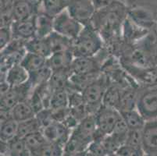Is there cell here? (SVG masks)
Wrapping results in <instances>:
<instances>
[{
	"mask_svg": "<svg viewBox=\"0 0 157 156\" xmlns=\"http://www.w3.org/2000/svg\"><path fill=\"white\" fill-rule=\"evenodd\" d=\"M136 108L146 121L157 119V84L143 86L138 89Z\"/></svg>",
	"mask_w": 157,
	"mask_h": 156,
	"instance_id": "5",
	"label": "cell"
},
{
	"mask_svg": "<svg viewBox=\"0 0 157 156\" xmlns=\"http://www.w3.org/2000/svg\"><path fill=\"white\" fill-rule=\"evenodd\" d=\"M52 74V70L46 65L43 68L30 74V78L28 81L31 84L33 89H35L38 86L48 83Z\"/></svg>",
	"mask_w": 157,
	"mask_h": 156,
	"instance_id": "32",
	"label": "cell"
},
{
	"mask_svg": "<svg viewBox=\"0 0 157 156\" xmlns=\"http://www.w3.org/2000/svg\"><path fill=\"white\" fill-rule=\"evenodd\" d=\"M39 10V2H32L27 0H14L13 14L14 21L32 19Z\"/></svg>",
	"mask_w": 157,
	"mask_h": 156,
	"instance_id": "15",
	"label": "cell"
},
{
	"mask_svg": "<svg viewBox=\"0 0 157 156\" xmlns=\"http://www.w3.org/2000/svg\"><path fill=\"white\" fill-rule=\"evenodd\" d=\"M67 10L71 17L84 26L91 24L96 11L91 0H71Z\"/></svg>",
	"mask_w": 157,
	"mask_h": 156,
	"instance_id": "9",
	"label": "cell"
},
{
	"mask_svg": "<svg viewBox=\"0 0 157 156\" xmlns=\"http://www.w3.org/2000/svg\"><path fill=\"white\" fill-rule=\"evenodd\" d=\"M8 154L12 156H28L31 155L24 138L20 137H14L11 141H7Z\"/></svg>",
	"mask_w": 157,
	"mask_h": 156,
	"instance_id": "31",
	"label": "cell"
},
{
	"mask_svg": "<svg viewBox=\"0 0 157 156\" xmlns=\"http://www.w3.org/2000/svg\"><path fill=\"white\" fill-rule=\"evenodd\" d=\"M18 134V122L11 116L10 112H1V130L0 140L10 141Z\"/></svg>",
	"mask_w": 157,
	"mask_h": 156,
	"instance_id": "18",
	"label": "cell"
},
{
	"mask_svg": "<svg viewBox=\"0 0 157 156\" xmlns=\"http://www.w3.org/2000/svg\"><path fill=\"white\" fill-rule=\"evenodd\" d=\"M150 31L138 25L128 16L123 24V41L128 45H134L143 39Z\"/></svg>",
	"mask_w": 157,
	"mask_h": 156,
	"instance_id": "13",
	"label": "cell"
},
{
	"mask_svg": "<svg viewBox=\"0 0 157 156\" xmlns=\"http://www.w3.org/2000/svg\"><path fill=\"white\" fill-rule=\"evenodd\" d=\"M104 41L100 34L92 24L84 26L78 36L73 41L72 51L75 57H92L103 48Z\"/></svg>",
	"mask_w": 157,
	"mask_h": 156,
	"instance_id": "2",
	"label": "cell"
},
{
	"mask_svg": "<svg viewBox=\"0 0 157 156\" xmlns=\"http://www.w3.org/2000/svg\"><path fill=\"white\" fill-rule=\"evenodd\" d=\"M47 38L50 44L52 53L57 52V51H67V50H71L72 48L74 40L63 36L56 31H52L47 37Z\"/></svg>",
	"mask_w": 157,
	"mask_h": 156,
	"instance_id": "26",
	"label": "cell"
},
{
	"mask_svg": "<svg viewBox=\"0 0 157 156\" xmlns=\"http://www.w3.org/2000/svg\"><path fill=\"white\" fill-rule=\"evenodd\" d=\"M128 16L136 24L152 31L157 17V0H127Z\"/></svg>",
	"mask_w": 157,
	"mask_h": 156,
	"instance_id": "3",
	"label": "cell"
},
{
	"mask_svg": "<svg viewBox=\"0 0 157 156\" xmlns=\"http://www.w3.org/2000/svg\"><path fill=\"white\" fill-rule=\"evenodd\" d=\"M142 148L145 155L157 156V119L146 121L142 128Z\"/></svg>",
	"mask_w": 157,
	"mask_h": 156,
	"instance_id": "12",
	"label": "cell"
},
{
	"mask_svg": "<svg viewBox=\"0 0 157 156\" xmlns=\"http://www.w3.org/2000/svg\"><path fill=\"white\" fill-rule=\"evenodd\" d=\"M125 144L143 151V148H142V129L129 130L128 135H127Z\"/></svg>",
	"mask_w": 157,
	"mask_h": 156,
	"instance_id": "35",
	"label": "cell"
},
{
	"mask_svg": "<svg viewBox=\"0 0 157 156\" xmlns=\"http://www.w3.org/2000/svg\"><path fill=\"white\" fill-rule=\"evenodd\" d=\"M33 90L29 81L17 87H11L1 94V112H10L18 103L28 100Z\"/></svg>",
	"mask_w": 157,
	"mask_h": 156,
	"instance_id": "7",
	"label": "cell"
},
{
	"mask_svg": "<svg viewBox=\"0 0 157 156\" xmlns=\"http://www.w3.org/2000/svg\"><path fill=\"white\" fill-rule=\"evenodd\" d=\"M88 148V146L87 144L71 135L64 145L63 155H85Z\"/></svg>",
	"mask_w": 157,
	"mask_h": 156,
	"instance_id": "28",
	"label": "cell"
},
{
	"mask_svg": "<svg viewBox=\"0 0 157 156\" xmlns=\"http://www.w3.org/2000/svg\"><path fill=\"white\" fill-rule=\"evenodd\" d=\"M53 20L54 17L52 16L48 15L42 10H38L35 17L36 37L46 38L54 31Z\"/></svg>",
	"mask_w": 157,
	"mask_h": 156,
	"instance_id": "20",
	"label": "cell"
},
{
	"mask_svg": "<svg viewBox=\"0 0 157 156\" xmlns=\"http://www.w3.org/2000/svg\"><path fill=\"white\" fill-rule=\"evenodd\" d=\"M115 155L121 156H142L145 155V153L142 150L134 148L132 146L124 144L118 149Z\"/></svg>",
	"mask_w": 157,
	"mask_h": 156,
	"instance_id": "38",
	"label": "cell"
},
{
	"mask_svg": "<svg viewBox=\"0 0 157 156\" xmlns=\"http://www.w3.org/2000/svg\"><path fill=\"white\" fill-rule=\"evenodd\" d=\"M10 87H17L28 82L30 74L21 63L12 66L6 74H1Z\"/></svg>",
	"mask_w": 157,
	"mask_h": 156,
	"instance_id": "19",
	"label": "cell"
},
{
	"mask_svg": "<svg viewBox=\"0 0 157 156\" xmlns=\"http://www.w3.org/2000/svg\"><path fill=\"white\" fill-rule=\"evenodd\" d=\"M121 116L124 119L130 130L134 129H142L145 126L146 120L141 115L136 108L128 111L121 112Z\"/></svg>",
	"mask_w": 157,
	"mask_h": 156,
	"instance_id": "29",
	"label": "cell"
},
{
	"mask_svg": "<svg viewBox=\"0 0 157 156\" xmlns=\"http://www.w3.org/2000/svg\"><path fill=\"white\" fill-rule=\"evenodd\" d=\"M13 118L18 123L30 120L36 116V112L28 100L22 101L10 111Z\"/></svg>",
	"mask_w": 157,
	"mask_h": 156,
	"instance_id": "24",
	"label": "cell"
},
{
	"mask_svg": "<svg viewBox=\"0 0 157 156\" xmlns=\"http://www.w3.org/2000/svg\"><path fill=\"white\" fill-rule=\"evenodd\" d=\"M102 61L98 55L92 57H75L71 67L72 74L86 75L102 71Z\"/></svg>",
	"mask_w": 157,
	"mask_h": 156,
	"instance_id": "11",
	"label": "cell"
},
{
	"mask_svg": "<svg viewBox=\"0 0 157 156\" xmlns=\"http://www.w3.org/2000/svg\"><path fill=\"white\" fill-rule=\"evenodd\" d=\"M115 1H119V2H124V3H126V2H127V0H115Z\"/></svg>",
	"mask_w": 157,
	"mask_h": 156,
	"instance_id": "41",
	"label": "cell"
},
{
	"mask_svg": "<svg viewBox=\"0 0 157 156\" xmlns=\"http://www.w3.org/2000/svg\"><path fill=\"white\" fill-rule=\"evenodd\" d=\"M83 28V24L71 17L67 10L63 11L54 17V31L72 40H74L78 36Z\"/></svg>",
	"mask_w": 157,
	"mask_h": 156,
	"instance_id": "6",
	"label": "cell"
},
{
	"mask_svg": "<svg viewBox=\"0 0 157 156\" xmlns=\"http://www.w3.org/2000/svg\"><path fill=\"white\" fill-rule=\"evenodd\" d=\"M69 102V93L67 89L56 90L52 91L51 96L49 108L52 110L59 109L68 107Z\"/></svg>",
	"mask_w": 157,
	"mask_h": 156,
	"instance_id": "33",
	"label": "cell"
},
{
	"mask_svg": "<svg viewBox=\"0 0 157 156\" xmlns=\"http://www.w3.org/2000/svg\"><path fill=\"white\" fill-rule=\"evenodd\" d=\"M122 89L123 88L119 84L110 81V84L104 95L102 105L118 110L120 103H121Z\"/></svg>",
	"mask_w": 157,
	"mask_h": 156,
	"instance_id": "23",
	"label": "cell"
},
{
	"mask_svg": "<svg viewBox=\"0 0 157 156\" xmlns=\"http://www.w3.org/2000/svg\"><path fill=\"white\" fill-rule=\"evenodd\" d=\"M97 131V124L95 114H89L81 120L71 135L89 146L94 141L95 134Z\"/></svg>",
	"mask_w": 157,
	"mask_h": 156,
	"instance_id": "10",
	"label": "cell"
},
{
	"mask_svg": "<svg viewBox=\"0 0 157 156\" xmlns=\"http://www.w3.org/2000/svg\"><path fill=\"white\" fill-rule=\"evenodd\" d=\"M74 59V56L71 50L57 51L52 53L50 56L47 58L46 65L52 72L70 70Z\"/></svg>",
	"mask_w": 157,
	"mask_h": 156,
	"instance_id": "16",
	"label": "cell"
},
{
	"mask_svg": "<svg viewBox=\"0 0 157 156\" xmlns=\"http://www.w3.org/2000/svg\"><path fill=\"white\" fill-rule=\"evenodd\" d=\"M71 0H40L39 10L55 17L69 6Z\"/></svg>",
	"mask_w": 157,
	"mask_h": 156,
	"instance_id": "22",
	"label": "cell"
},
{
	"mask_svg": "<svg viewBox=\"0 0 157 156\" xmlns=\"http://www.w3.org/2000/svg\"><path fill=\"white\" fill-rule=\"evenodd\" d=\"M42 131V127L36 116L23 122L18 123L17 137L25 138L27 136Z\"/></svg>",
	"mask_w": 157,
	"mask_h": 156,
	"instance_id": "30",
	"label": "cell"
},
{
	"mask_svg": "<svg viewBox=\"0 0 157 156\" xmlns=\"http://www.w3.org/2000/svg\"><path fill=\"white\" fill-rule=\"evenodd\" d=\"M85 155L104 156L108 155V154H107L106 151L104 148L101 141H93L88 146Z\"/></svg>",
	"mask_w": 157,
	"mask_h": 156,
	"instance_id": "37",
	"label": "cell"
},
{
	"mask_svg": "<svg viewBox=\"0 0 157 156\" xmlns=\"http://www.w3.org/2000/svg\"><path fill=\"white\" fill-rule=\"evenodd\" d=\"M27 1H30V2H39L40 0H27Z\"/></svg>",
	"mask_w": 157,
	"mask_h": 156,
	"instance_id": "40",
	"label": "cell"
},
{
	"mask_svg": "<svg viewBox=\"0 0 157 156\" xmlns=\"http://www.w3.org/2000/svg\"><path fill=\"white\" fill-rule=\"evenodd\" d=\"M47 58L38 54L27 51L23 58L21 64L26 69L28 73L31 74L46 66Z\"/></svg>",
	"mask_w": 157,
	"mask_h": 156,
	"instance_id": "25",
	"label": "cell"
},
{
	"mask_svg": "<svg viewBox=\"0 0 157 156\" xmlns=\"http://www.w3.org/2000/svg\"><path fill=\"white\" fill-rule=\"evenodd\" d=\"M128 17L126 3L116 1L95 11L91 24L100 34L109 51L123 41L122 28Z\"/></svg>",
	"mask_w": 157,
	"mask_h": 156,
	"instance_id": "1",
	"label": "cell"
},
{
	"mask_svg": "<svg viewBox=\"0 0 157 156\" xmlns=\"http://www.w3.org/2000/svg\"><path fill=\"white\" fill-rule=\"evenodd\" d=\"M13 38L28 41L36 37L35 17L27 21H14L11 26Z\"/></svg>",
	"mask_w": 157,
	"mask_h": 156,
	"instance_id": "17",
	"label": "cell"
},
{
	"mask_svg": "<svg viewBox=\"0 0 157 156\" xmlns=\"http://www.w3.org/2000/svg\"><path fill=\"white\" fill-rule=\"evenodd\" d=\"M36 118L39 121L42 129L47 126L50 125L55 121L52 116V110L50 108H45L38 112L36 114Z\"/></svg>",
	"mask_w": 157,
	"mask_h": 156,
	"instance_id": "36",
	"label": "cell"
},
{
	"mask_svg": "<svg viewBox=\"0 0 157 156\" xmlns=\"http://www.w3.org/2000/svg\"><path fill=\"white\" fill-rule=\"evenodd\" d=\"M25 48L27 51L42 55L45 58L49 57L52 53V48L47 37L46 38L35 37L28 40L25 44Z\"/></svg>",
	"mask_w": 157,
	"mask_h": 156,
	"instance_id": "21",
	"label": "cell"
},
{
	"mask_svg": "<svg viewBox=\"0 0 157 156\" xmlns=\"http://www.w3.org/2000/svg\"><path fill=\"white\" fill-rule=\"evenodd\" d=\"M24 139L25 141L28 150H29L30 154L31 155L34 156L38 155L40 150L42 149V147L48 141L42 131L30 134Z\"/></svg>",
	"mask_w": 157,
	"mask_h": 156,
	"instance_id": "27",
	"label": "cell"
},
{
	"mask_svg": "<svg viewBox=\"0 0 157 156\" xmlns=\"http://www.w3.org/2000/svg\"><path fill=\"white\" fill-rule=\"evenodd\" d=\"M64 146L59 143L47 141L40 150L38 156H60L63 155Z\"/></svg>",
	"mask_w": 157,
	"mask_h": 156,
	"instance_id": "34",
	"label": "cell"
},
{
	"mask_svg": "<svg viewBox=\"0 0 157 156\" xmlns=\"http://www.w3.org/2000/svg\"><path fill=\"white\" fill-rule=\"evenodd\" d=\"M110 84V80L102 71L95 81L90 83L81 91L88 114H95L102 105L104 95Z\"/></svg>",
	"mask_w": 157,
	"mask_h": 156,
	"instance_id": "4",
	"label": "cell"
},
{
	"mask_svg": "<svg viewBox=\"0 0 157 156\" xmlns=\"http://www.w3.org/2000/svg\"><path fill=\"white\" fill-rule=\"evenodd\" d=\"M121 118V113L119 110L102 105L95 113L97 128L105 135L112 134Z\"/></svg>",
	"mask_w": 157,
	"mask_h": 156,
	"instance_id": "8",
	"label": "cell"
},
{
	"mask_svg": "<svg viewBox=\"0 0 157 156\" xmlns=\"http://www.w3.org/2000/svg\"><path fill=\"white\" fill-rule=\"evenodd\" d=\"M1 38H0V48L1 50L9 45L13 39V33L11 27H2L0 31Z\"/></svg>",
	"mask_w": 157,
	"mask_h": 156,
	"instance_id": "39",
	"label": "cell"
},
{
	"mask_svg": "<svg viewBox=\"0 0 157 156\" xmlns=\"http://www.w3.org/2000/svg\"><path fill=\"white\" fill-rule=\"evenodd\" d=\"M42 131L48 141L59 143L64 146L70 139L73 131L63 123L54 121L50 125L42 129Z\"/></svg>",
	"mask_w": 157,
	"mask_h": 156,
	"instance_id": "14",
	"label": "cell"
}]
</instances>
